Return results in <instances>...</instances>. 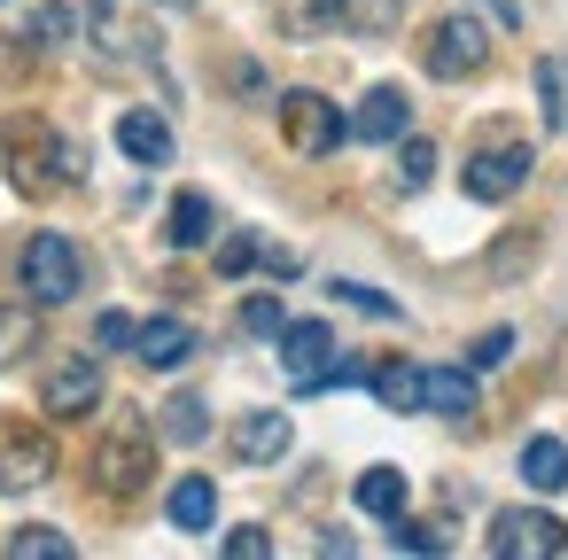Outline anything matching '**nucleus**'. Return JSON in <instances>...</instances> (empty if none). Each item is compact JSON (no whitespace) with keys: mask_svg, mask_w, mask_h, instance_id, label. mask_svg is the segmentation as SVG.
<instances>
[{"mask_svg":"<svg viewBox=\"0 0 568 560\" xmlns=\"http://www.w3.org/2000/svg\"><path fill=\"white\" fill-rule=\"evenodd\" d=\"M506 358H514V335H506V327H490V335H475L467 374H490V366H506Z\"/></svg>","mask_w":568,"mask_h":560,"instance_id":"25","label":"nucleus"},{"mask_svg":"<svg viewBox=\"0 0 568 560\" xmlns=\"http://www.w3.org/2000/svg\"><path fill=\"white\" fill-rule=\"evenodd\" d=\"M521 482L545 490V498L568 490V444H560V436H529V444H521Z\"/></svg>","mask_w":568,"mask_h":560,"instance_id":"17","label":"nucleus"},{"mask_svg":"<svg viewBox=\"0 0 568 560\" xmlns=\"http://www.w3.org/2000/svg\"><path fill=\"white\" fill-rule=\"evenodd\" d=\"M273 343H281V366H288V381H296V389H320V374H327V358H335V335H327V319H288Z\"/></svg>","mask_w":568,"mask_h":560,"instance_id":"8","label":"nucleus"},{"mask_svg":"<svg viewBox=\"0 0 568 560\" xmlns=\"http://www.w3.org/2000/svg\"><path fill=\"white\" fill-rule=\"evenodd\" d=\"M40 405H48L55 420H87V413L102 405V366H94V358H63V366L48 374Z\"/></svg>","mask_w":568,"mask_h":560,"instance_id":"9","label":"nucleus"},{"mask_svg":"<svg viewBox=\"0 0 568 560\" xmlns=\"http://www.w3.org/2000/svg\"><path fill=\"white\" fill-rule=\"evenodd\" d=\"M164 513H172L180 529H211V521H219V490H211V475H180L172 498H164Z\"/></svg>","mask_w":568,"mask_h":560,"instance_id":"19","label":"nucleus"},{"mask_svg":"<svg viewBox=\"0 0 568 560\" xmlns=\"http://www.w3.org/2000/svg\"><path fill=\"white\" fill-rule=\"evenodd\" d=\"M164 436H172V444H203V436H211V405H203V397H172V405H164Z\"/></svg>","mask_w":568,"mask_h":560,"instance_id":"23","label":"nucleus"},{"mask_svg":"<svg viewBox=\"0 0 568 560\" xmlns=\"http://www.w3.org/2000/svg\"><path fill=\"white\" fill-rule=\"evenodd\" d=\"M24 350H40V319H32V304H0V366L24 358Z\"/></svg>","mask_w":568,"mask_h":560,"instance_id":"22","label":"nucleus"},{"mask_svg":"<svg viewBox=\"0 0 568 560\" xmlns=\"http://www.w3.org/2000/svg\"><path fill=\"white\" fill-rule=\"evenodd\" d=\"M335 296H343V304H358V312H374V319H397V304H389L382 288H366V281H335Z\"/></svg>","mask_w":568,"mask_h":560,"instance_id":"29","label":"nucleus"},{"mask_svg":"<svg viewBox=\"0 0 568 560\" xmlns=\"http://www.w3.org/2000/svg\"><path fill=\"white\" fill-rule=\"evenodd\" d=\"M537 94H545V125H560V118H568V102H560V71H552V63L537 71Z\"/></svg>","mask_w":568,"mask_h":560,"instance_id":"33","label":"nucleus"},{"mask_svg":"<svg viewBox=\"0 0 568 560\" xmlns=\"http://www.w3.org/2000/svg\"><path fill=\"white\" fill-rule=\"evenodd\" d=\"M288 436H296V428H288V413H242V420H234V451H242L250 467L281 459V451H288Z\"/></svg>","mask_w":568,"mask_h":560,"instance_id":"16","label":"nucleus"},{"mask_svg":"<svg viewBox=\"0 0 568 560\" xmlns=\"http://www.w3.org/2000/svg\"><path fill=\"white\" fill-rule=\"evenodd\" d=\"M343 17H351V0H281L273 9L281 40H327V32H343Z\"/></svg>","mask_w":568,"mask_h":560,"instance_id":"11","label":"nucleus"},{"mask_svg":"<svg viewBox=\"0 0 568 560\" xmlns=\"http://www.w3.org/2000/svg\"><path fill=\"white\" fill-rule=\"evenodd\" d=\"M133 350H141V366L172 374V366H187V350H195V327H187V319H149V327H133Z\"/></svg>","mask_w":568,"mask_h":560,"instance_id":"12","label":"nucleus"},{"mask_svg":"<svg viewBox=\"0 0 568 560\" xmlns=\"http://www.w3.org/2000/svg\"><path fill=\"white\" fill-rule=\"evenodd\" d=\"M428 172H436V149H428V141H405V156H397V180H405V187H428Z\"/></svg>","mask_w":568,"mask_h":560,"instance_id":"28","label":"nucleus"},{"mask_svg":"<svg viewBox=\"0 0 568 560\" xmlns=\"http://www.w3.org/2000/svg\"><path fill=\"white\" fill-rule=\"evenodd\" d=\"M219 552H226V560H265V552H273V537H265L257 521H242V529H226V537H219Z\"/></svg>","mask_w":568,"mask_h":560,"instance_id":"26","label":"nucleus"},{"mask_svg":"<svg viewBox=\"0 0 568 560\" xmlns=\"http://www.w3.org/2000/svg\"><path fill=\"white\" fill-rule=\"evenodd\" d=\"M281 133H288V149H296V156H327V149H343L351 118H343L327 94L296 86V94H281Z\"/></svg>","mask_w":568,"mask_h":560,"instance_id":"5","label":"nucleus"},{"mask_svg":"<svg viewBox=\"0 0 568 560\" xmlns=\"http://www.w3.org/2000/svg\"><path fill=\"white\" fill-rule=\"evenodd\" d=\"M94 343H102V350H125V343H133V319H125V312H102Z\"/></svg>","mask_w":568,"mask_h":560,"instance_id":"34","label":"nucleus"},{"mask_svg":"<svg viewBox=\"0 0 568 560\" xmlns=\"http://www.w3.org/2000/svg\"><path fill=\"white\" fill-rule=\"evenodd\" d=\"M366 381H374V397H382L389 413H420V366H405V358H389V366H374Z\"/></svg>","mask_w":568,"mask_h":560,"instance_id":"20","label":"nucleus"},{"mask_svg":"<svg viewBox=\"0 0 568 560\" xmlns=\"http://www.w3.org/2000/svg\"><path fill=\"white\" fill-rule=\"evenodd\" d=\"M521 180H529V149L521 141H498V149H475L467 156V195L475 203H506Z\"/></svg>","mask_w":568,"mask_h":560,"instance_id":"7","label":"nucleus"},{"mask_svg":"<svg viewBox=\"0 0 568 560\" xmlns=\"http://www.w3.org/2000/svg\"><path fill=\"white\" fill-rule=\"evenodd\" d=\"M55 475V444L40 428H9L0 436V490H40Z\"/></svg>","mask_w":568,"mask_h":560,"instance_id":"10","label":"nucleus"},{"mask_svg":"<svg viewBox=\"0 0 568 560\" xmlns=\"http://www.w3.org/2000/svg\"><path fill=\"white\" fill-rule=\"evenodd\" d=\"M405 118H413V102H405L397 86H374V94L358 102L351 133H358V141H405Z\"/></svg>","mask_w":568,"mask_h":560,"instance_id":"13","label":"nucleus"},{"mask_svg":"<svg viewBox=\"0 0 568 560\" xmlns=\"http://www.w3.org/2000/svg\"><path fill=\"white\" fill-rule=\"evenodd\" d=\"M483 63H490V32H483L475 17L428 24V40H420V71H428V79H475Z\"/></svg>","mask_w":568,"mask_h":560,"instance_id":"3","label":"nucleus"},{"mask_svg":"<svg viewBox=\"0 0 568 560\" xmlns=\"http://www.w3.org/2000/svg\"><path fill=\"white\" fill-rule=\"evenodd\" d=\"M9 560H71V537L63 529H17L9 537Z\"/></svg>","mask_w":568,"mask_h":560,"instance_id":"24","label":"nucleus"},{"mask_svg":"<svg viewBox=\"0 0 568 560\" xmlns=\"http://www.w3.org/2000/svg\"><path fill=\"white\" fill-rule=\"evenodd\" d=\"M118 149H125L133 164H172V125H164L156 110H125V118H118Z\"/></svg>","mask_w":568,"mask_h":560,"instance_id":"14","label":"nucleus"},{"mask_svg":"<svg viewBox=\"0 0 568 560\" xmlns=\"http://www.w3.org/2000/svg\"><path fill=\"white\" fill-rule=\"evenodd\" d=\"M211 226H219V211H211V195H172V226H164V242L172 250H203L211 242Z\"/></svg>","mask_w":568,"mask_h":560,"instance_id":"18","label":"nucleus"},{"mask_svg":"<svg viewBox=\"0 0 568 560\" xmlns=\"http://www.w3.org/2000/svg\"><path fill=\"white\" fill-rule=\"evenodd\" d=\"M242 327H250V335H281V327H288L281 296H250V304H242Z\"/></svg>","mask_w":568,"mask_h":560,"instance_id":"27","label":"nucleus"},{"mask_svg":"<svg viewBox=\"0 0 568 560\" xmlns=\"http://www.w3.org/2000/svg\"><path fill=\"white\" fill-rule=\"evenodd\" d=\"M389 544H397V552H444V537H436L428 521H405V513H397V537H389Z\"/></svg>","mask_w":568,"mask_h":560,"instance_id":"31","label":"nucleus"},{"mask_svg":"<svg viewBox=\"0 0 568 560\" xmlns=\"http://www.w3.org/2000/svg\"><path fill=\"white\" fill-rule=\"evenodd\" d=\"M358 506L382 513V521H397V513H405V475H397V467H366V475H358Z\"/></svg>","mask_w":568,"mask_h":560,"instance_id":"21","label":"nucleus"},{"mask_svg":"<svg viewBox=\"0 0 568 560\" xmlns=\"http://www.w3.org/2000/svg\"><path fill=\"white\" fill-rule=\"evenodd\" d=\"M420 413L467 420V413H475V374H467V366H428V374H420Z\"/></svg>","mask_w":568,"mask_h":560,"instance_id":"15","label":"nucleus"},{"mask_svg":"<svg viewBox=\"0 0 568 560\" xmlns=\"http://www.w3.org/2000/svg\"><path fill=\"white\" fill-rule=\"evenodd\" d=\"M24 288H32V304H71L79 296V281H87V257L63 242V234H32L24 242Z\"/></svg>","mask_w":568,"mask_h":560,"instance_id":"4","label":"nucleus"},{"mask_svg":"<svg viewBox=\"0 0 568 560\" xmlns=\"http://www.w3.org/2000/svg\"><path fill=\"white\" fill-rule=\"evenodd\" d=\"M490 552L498 560H552V552H568V521H552V513H498L490 521Z\"/></svg>","mask_w":568,"mask_h":560,"instance_id":"6","label":"nucleus"},{"mask_svg":"<svg viewBox=\"0 0 568 560\" xmlns=\"http://www.w3.org/2000/svg\"><path fill=\"white\" fill-rule=\"evenodd\" d=\"M63 32H71V9H40V40L63 48Z\"/></svg>","mask_w":568,"mask_h":560,"instance_id":"35","label":"nucleus"},{"mask_svg":"<svg viewBox=\"0 0 568 560\" xmlns=\"http://www.w3.org/2000/svg\"><path fill=\"white\" fill-rule=\"evenodd\" d=\"M250 265H257V242H250V234H226V242H219V273L234 281V273H250Z\"/></svg>","mask_w":568,"mask_h":560,"instance_id":"30","label":"nucleus"},{"mask_svg":"<svg viewBox=\"0 0 568 560\" xmlns=\"http://www.w3.org/2000/svg\"><path fill=\"white\" fill-rule=\"evenodd\" d=\"M149 475H156V428L118 420V428L94 444V482H102V498H141Z\"/></svg>","mask_w":568,"mask_h":560,"instance_id":"2","label":"nucleus"},{"mask_svg":"<svg viewBox=\"0 0 568 560\" xmlns=\"http://www.w3.org/2000/svg\"><path fill=\"white\" fill-rule=\"evenodd\" d=\"M351 381H366V358L335 350V358H327V374H320V389H351Z\"/></svg>","mask_w":568,"mask_h":560,"instance_id":"32","label":"nucleus"},{"mask_svg":"<svg viewBox=\"0 0 568 560\" xmlns=\"http://www.w3.org/2000/svg\"><path fill=\"white\" fill-rule=\"evenodd\" d=\"M9 172L24 195H55L79 180V149L48 125V118H9Z\"/></svg>","mask_w":568,"mask_h":560,"instance_id":"1","label":"nucleus"}]
</instances>
